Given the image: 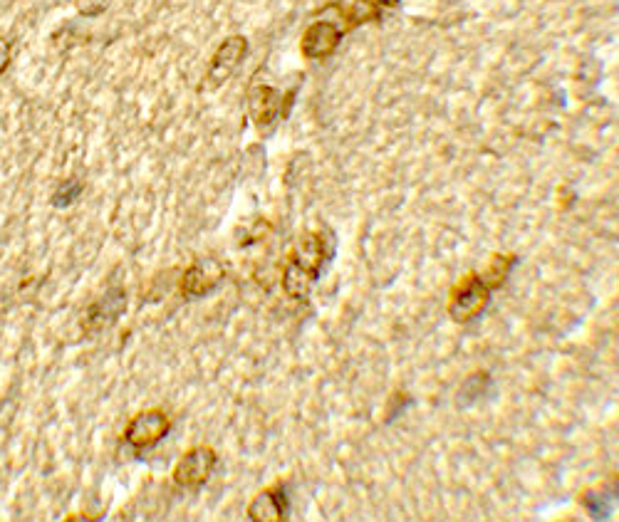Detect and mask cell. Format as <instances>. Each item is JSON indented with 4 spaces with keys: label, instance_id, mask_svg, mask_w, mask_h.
Returning <instances> with one entry per match:
<instances>
[{
    "label": "cell",
    "instance_id": "6da1fadb",
    "mask_svg": "<svg viewBox=\"0 0 619 522\" xmlns=\"http://www.w3.org/2000/svg\"><path fill=\"white\" fill-rule=\"evenodd\" d=\"M332 255L330 238L320 233H305L295 245V253L290 255V263L283 273V287L293 300H305L310 295V287L325 268Z\"/></svg>",
    "mask_w": 619,
    "mask_h": 522
},
{
    "label": "cell",
    "instance_id": "7a4b0ae2",
    "mask_svg": "<svg viewBox=\"0 0 619 522\" xmlns=\"http://www.w3.org/2000/svg\"><path fill=\"white\" fill-rule=\"evenodd\" d=\"M491 302V287L486 285L483 275H468L459 283L449 300V315L456 322L466 325V322L476 320L483 315V310Z\"/></svg>",
    "mask_w": 619,
    "mask_h": 522
},
{
    "label": "cell",
    "instance_id": "3957f363",
    "mask_svg": "<svg viewBox=\"0 0 619 522\" xmlns=\"http://www.w3.org/2000/svg\"><path fill=\"white\" fill-rule=\"evenodd\" d=\"M218 456L213 448L196 446L181 456V461L174 468V483L184 490H199L208 483L213 468H216Z\"/></svg>",
    "mask_w": 619,
    "mask_h": 522
},
{
    "label": "cell",
    "instance_id": "277c9868",
    "mask_svg": "<svg viewBox=\"0 0 619 522\" xmlns=\"http://www.w3.org/2000/svg\"><path fill=\"white\" fill-rule=\"evenodd\" d=\"M171 431V419L164 414V411L154 409V411H142V414L134 416L129 421L127 428H124V438L132 448L142 451V448H152L166 433Z\"/></svg>",
    "mask_w": 619,
    "mask_h": 522
},
{
    "label": "cell",
    "instance_id": "5b68a950",
    "mask_svg": "<svg viewBox=\"0 0 619 522\" xmlns=\"http://www.w3.org/2000/svg\"><path fill=\"white\" fill-rule=\"evenodd\" d=\"M248 55V40L243 35H233V38L223 40L221 48L213 55L211 67L206 72V87H221L233 72L241 67V62Z\"/></svg>",
    "mask_w": 619,
    "mask_h": 522
},
{
    "label": "cell",
    "instance_id": "8992f818",
    "mask_svg": "<svg viewBox=\"0 0 619 522\" xmlns=\"http://www.w3.org/2000/svg\"><path fill=\"white\" fill-rule=\"evenodd\" d=\"M342 35H345L342 25L332 23V20H317L303 33L300 50H303L308 60H325V57H330L337 50Z\"/></svg>",
    "mask_w": 619,
    "mask_h": 522
},
{
    "label": "cell",
    "instance_id": "52a82bcc",
    "mask_svg": "<svg viewBox=\"0 0 619 522\" xmlns=\"http://www.w3.org/2000/svg\"><path fill=\"white\" fill-rule=\"evenodd\" d=\"M223 280V268L216 260L204 258L196 260L191 268H186L184 278H181V295L184 297H206L208 292L216 290Z\"/></svg>",
    "mask_w": 619,
    "mask_h": 522
},
{
    "label": "cell",
    "instance_id": "ba28073f",
    "mask_svg": "<svg viewBox=\"0 0 619 522\" xmlns=\"http://www.w3.org/2000/svg\"><path fill=\"white\" fill-rule=\"evenodd\" d=\"M288 513L290 500L283 485L263 490V493H260L258 498H253L251 505H248V518L256 522H283L288 520Z\"/></svg>",
    "mask_w": 619,
    "mask_h": 522
},
{
    "label": "cell",
    "instance_id": "9c48e42d",
    "mask_svg": "<svg viewBox=\"0 0 619 522\" xmlns=\"http://www.w3.org/2000/svg\"><path fill=\"white\" fill-rule=\"evenodd\" d=\"M280 104L283 95L270 85H253L251 95H248V112H251L253 122L258 127H268L280 117Z\"/></svg>",
    "mask_w": 619,
    "mask_h": 522
},
{
    "label": "cell",
    "instance_id": "30bf717a",
    "mask_svg": "<svg viewBox=\"0 0 619 522\" xmlns=\"http://www.w3.org/2000/svg\"><path fill=\"white\" fill-rule=\"evenodd\" d=\"M124 305H127L124 290H119V287L109 290L107 295L100 297V302L92 307L90 315H87V330L100 332V330H104V327L112 325V322L117 320V317L124 312Z\"/></svg>",
    "mask_w": 619,
    "mask_h": 522
},
{
    "label": "cell",
    "instance_id": "8fae6325",
    "mask_svg": "<svg viewBox=\"0 0 619 522\" xmlns=\"http://www.w3.org/2000/svg\"><path fill=\"white\" fill-rule=\"evenodd\" d=\"M513 265H516V258H511V255H498V258L491 263V268H488V280L483 278L486 280V285L491 287V290L493 287H501L503 283H506Z\"/></svg>",
    "mask_w": 619,
    "mask_h": 522
},
{
    "label": "cell",
    "instance_id": "7c38bea8",
    "mask_svg": "<svg viewBox=\"0 0 619 522\" xmlns=\"http://www.w3.org/2000/svg\"><path fill=\"white\" fill-rule=\"evenodd\" d=\"M80 193H82L80 181H67V184H62L60 189L55 191V196H52V206H57V208L70 206L75 198H80Z\"/></svg>",
    "mask_w": 619,
    "mask_h": 522
},
{
    "label": "cell",
    "instance_id": "4fadbf2b",
    "mask_svg": "<svg viewBox=\"0 0 619 522\" xmlns=\"http://www.w3.org/2000/svg\"><path fill=\"white\" fill-rule=\"evenodd\" d=\"M112 0H75V8L82 18H97L109 8Z\"/></svg>",
    "mask_w": 619,
    "mask_h": 522
},
{
    "label": "cell",
    "instance_id": "5bb4252c",
    "mask_svg": "<svg viewBox=\"0 0 619 522\" xmlns=\"http://www.w3.org/2000/svg\"><path fill=\"white\" fill-rule=\"evenodd\" d=\"M10 52H13V45H10V40L0 38V75H3V72L10 67Z\"/></svg>",
    "mask_w": 619,
    "mask_h": 522
}]
</instances>
